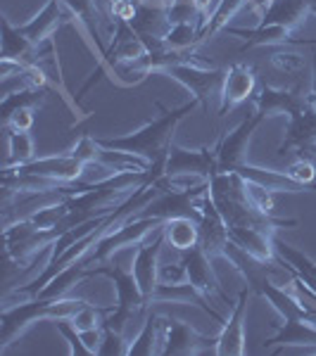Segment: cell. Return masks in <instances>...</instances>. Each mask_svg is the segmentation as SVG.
Returning a JSON list of instances; mask_svg holds the SVG:
<instances>
[{
  "label": "cell",
  "mask_w": 316,
  "mask_h": 356,
  "mask_svg": "<svg viewBox=\"0 0 316 356\" xmlns=\"http://www.w3.org/2000/svg\"><path fill=\"white\" fill-rule=\"evenodd\" d=\"M198 105V100L186 102L179 110H166L162 117L155 119L152 124L143 126L141 131L124 138H105V140H97L102 147H112V150H126V152H134L145 157L150 164L164 162L166 152H169L171 143H174V131L176 126L193 107Z\"/></svg>",
  "instance_id": "1"
},
{
  "label": "cell",
  "mask_w": 316,
  "mask_h": 356,
  "mask_svg": "<svg viewBox=\"0 0 316 356\" xmlns=\"http://www.w3.org/2000/svg\"><path fill=\"white\" fill-rule=\"evenodd\" d=\"M164 74H169V76L176 79L181 86H186V88L193 93V100H198L205 110H210V105L214 100H221L226 72L214 69V67H207L203 60H198V55L188 62L171 65Z\"/></svg>",
  "instance_id": "2"
},
{
  "label": "cell",
  "mask_w": 316,
  "mask_h": 356,
  "mask_svg": "<svg viewBox=\"0 0 316 356\" xmlns=\"http://www.w3.org/2000/svg\"><path fill=\"white\" fill-rule=\"evenodd\" d=\"M181 261L186 264L188 283H191L193 288L212 304V307H214V309H219V307L233 309L235 302L231 304L228 295L223 292L219 278H216V273H214V266H212V259L203 252V247L198 245V247H193V250L183 252Z\"/></svg>",
  "instance_id": "3"
},
{
  "label": "cell",
  "mask_w": 316,
  "mask_h": 356,
  "mask_svg": "<svg viewBox=\"0 0 316 356\" xmlns=\"http://www.w3.org/2000/svg\"><path fill=\"white\" fill-rule=\"evenodd\" d=\"M264 119L267 117L255 110V114L245 117L233 131H228V134L221 138L219 145H216V150H214L216 171H219V174H231V171L238 169L240 164H245V157H248V143H250L252 134H255V129L264 122Z\"/></svg>",
  "instance_id": "4"
},
{
  "label": "cell",
  "mask_w": 316,
  "mask_h": 356,
  "mask_svg": "<svg viewBox=\"0 0 316 356\" xmlns=\"http://www.w3.org/2000/svg\"><path fill=\"white\" fill-rule=\"evenodd\" d=\"M166 245L164 240V231L162 226L155 228V231L138 245V252H136V259L131 264V271H134V278L141 288L143 297H145L148 304H152V295L159 285V252L162 247Z\"/></svg>",
  "instance_id": "5"
},
{
  "label": "cell",
  "mask_w": 316,
  "mask_h": 356,
  "mask_svg": "<svg viewBox=\"0 0 316 356\" xmlns=\"http://www.w3.org/2000/svg\"><path fill=\"white\" fill-rule=\"evenodd\" d=\"M276 154L278 157L292 154L295 159H312V162H316V112L312 107L290 117V126Z\"/></svg>",
  "instance_id": "6"
},
{
  "label": "cell",
  "mask_w": 316,
  "mask_h": 356,
  "mask_svg": "<svg viewBox=\"0 0 316 356\" xmlns=\"http://www.w3.org/2000/svg\"><path fill=\"white\" fill-rule=\"evenodd\" d=\"M200 247L210 259L226 257V250L231 247V235H228L226 221L221 219L219 209L212 202V197L203 204V219H200Z\"/></svg>",
  "instance_id": "7"
},
{
  "label": "cell",
  "mask_w": 316,
  "mask_h": 356,
  "mask_svg": "<svg viewBox=\"0 0 316 356\" xmlns=\"http://www.w3.org/2000/svg\"><path fill=\"white\" fill-rule=\"evenodd\" d=\"M176 174H193V176H203L212 178L216 174V157L210 150H183V147L171 143L169 152H166V162H164V176H176Z\"/></svg>",
  "instance_id": "8"
},
{
  "label": "cell",
  "mask_w": 316,
  "mask_h": 356,
  "mask_svg": "<svg viewBox=\"0 0 316 356\" xmlns=\"http://www.w3.org/2000/svg\"><path fill=\"white\" fill-rule=\"evenodd\" d=\"M216 337H207L200 335L198 330H193L186 321L171 318V328H169V337H166V347H164V356L176 354V356H188V354H216Z\"/></svg>",
  "instance_id": "9"
},
{
  "label": "cell",
  "mask_w": 316,
  "mask_h": 356,
  "mask_svg": "<svg viewBox=\"0 0 316 356\" xmlns=\"http://www.w3.org/2000/svg\"><path fill=\"white\" fill-rule=\"evenodd\" d=\"M67 22H74V15L69 13V8L62 0H48V5L33 17L31 22L19 26V31L31 41L33 45H41L53 38V33Z\"/></svg>",
  "instance_id": "10"
},
{
  "label": "cell",
  "mask_w": 316,
  "mask_h": 356,
  "mask_svg": "<svg viewBox=\"0 0 316 356\" xmlns=\"http://www.w3.org/2000/svg\"><path fill=\"white\" fill-rule=\"evenodd\" d=\"M250 290H243L235 300L231 316L221 325L219 340H216V354L219 356H240L245 354V309H248Z\"/></svg>",
  "instance_id": "11"
},
{
  "label": "cell",
  "mask_w": 316,
  "mask_h": 356,
  "mask_svg": "<svg viewBox=\"0 0 316 356\" xmlns=\"http://www.w3.org/2000/svg\"><path fill=\"white\" fill-rule=\"evenodd\" d=\"M84 162H79L72 154H55V157H41V159H31L29 164L15 166L10 171H17V174H36V176H48L55 178V181H65V183H74L81 181L84 176Z\"/></svg>",
  "instance_id": "12"
},
{
  "label": "cell",
  "mask_w": 316,
  "mask_h": 356,
  "mask_svg": "<svg viewBox=\"0 0 316 356\" xmlns=\"http://www.w3.org/2000/svg\"><path fill=\"white\" fill-rule=\"evenodd\" d=\"M255 110L262 112L264 117L274 114H288L295 117L304 110H309V95H300L297 90H283V88H262L260 93L252 97Z\"/></svg>",
  "instance_id": "13"
},
{
  "label": "cell",
  "mask_w": 316,
  "mask_h": 356,
  "mask_svg": "<svg viewBox=\"0 0 316 356\" xmlns=\"http://www.w3.org/2000/svg\"><path fill=\"white\" fill-rule=\"evenodd\" d=\"M257 88V76L255 69L238 62L226 72V79H223V93L219 100V114H226L228 110H233L235 105L245 102L248 97L255 95Z\"/></svg>",
  "instance_id": "14"
},
{
  "label": "cell",
  "mask_w": 316,
  "mask_h": 356,
  "mask_svg": "<svg viewBox=\"0 0 316 356\" xmlns=\"http://www.w3.org/2000/svg\"><path fill=\"white\" fill-rule=\"evenodd\" d=\"M228 235H231V243L252 259L262 264L278 261L274 247V233L260 231V228H228Z\"/></svg>",
  "instance_id": "15"
},
{
  "label": "cell",
  "mask_w": 316,
  "mask_h": 356,
  "mask_svg": "<svg viewBox=\"0 0 316 356\" xmlns=\"http://www.w3.org/2000/svg\"><path fill=\"white\" fill-rule=\"evenodd\" d=\"M164 240L171 250L176 252H188L193 247L200 245V221L191 219V216H174L162 223Z\"/></svg>",
  "instance_id": "16"
},
{
  "label": "cell",
  "mask_w": 316,
  "mask_h": 356,
  "mask_svg": "<svg viewBox=\"0 0 316 356\" xmlns=\"http://www.w3.org/2000/svg\"><path fill=\"white\" fill-rule=\"evenodd\" d=\"M307 15H309L307 0H271L267 13L262 15L260 24H278V26L295 29L302 24Z\"/></svg>",
  "instance_id": "17"
},
{
  "label": "cell",
  "mask_w": 316,
  "mask_h": 356,
  "mask_svg": "<svg viewBox=\"0 0 316 356\" xmlns=\"http://www.w3.org/2000/svg\"><path fill=\"white\" fill-rule=\"evenodd\" d=\"M240 176L250 178V181L260 183V186H264L267 191L271 193H304L307 188L300 186V183H295L292 178L285 174V171H271V169H260V166H252V164H240L238 169Z\"/></svg>",
  "instance_id": "18"
},
{
  "label": "cell",
  "mask_w": 316,
  "mask_h": 356,
  "mask_svg": "<svg viewBox=\"0 0 316 356\" xmlns=\"http://www.w3.org/2000/svg\"><path fill=\"white\" fill-rule=\"evenodd\" d=\"M233 36H243L245 45L240 50H250V48H260V45H285L292 41V29L288 26H278V24H260L252 31L245 29H228Z\"/></svg>",
  "instance_id": "19"
},
{
  "label": "cell",
  "mask_w": 316,
  "mask_h": 356,
  "mask_svg": "<svg viewBox=\"0 0 316 356\" xmlns=\"http://www.w3.org/2000/svg\"><path fill=\"white\" fill-rule=\"evenodd\" d=\"M33 53H36V45L19 31V26L15 29L8 19H3V57L31 65Z\"/></svg>",
  "instance_id": "20"
},
{
  "label": "cell",
  "mask_w": 316,
  "mask_h": 356,
  "mask_svg": "<svg viewBox=\"0 0 316 356\" xmlns=\"http://www.w3.org/2000/svg\"><path fill=\"white\" fill-rule=\"evenodd\" d=\"M31 159H36V152H33V138L29 136V131H8V159H5V169L29 164Z\"/></svg>",
  "instance_id": "21"
},
{
  "label": "cell",
  "mask_w": 316,
  "mask_h": 356,
  "mask_svg": "<svg viewBox=\"0 0 316 356\" xmlns=\"http://www.w3.org/2000/svg\"><path fill=\"white\" fill-rule=\"evenodd\" d=\"M248 5H250V0H219L214 13L210 17V22H207L205 31H203V41H207L210 36H214V33H219L221 29H226L228 22H231L240 10L248 8Z\"/></svg>",
  "instance_id": "22"
},
{
  "label": "cell",
  "mask_w": 316,
  "mask_h": 356,
  "mask_svg": "<svg viewBox=\"0 0 316 356\" xmlns=\"http://www.w3.org/2000/svg\"><path fill=\"white\" fill-rule=\"evenodd\" d=\"M62 3L69 8V13L74 15V22H79L88 36L97 43V15H100V8H97V0H62Z\"/></svg>",
  "instance_id": "23"
},
{
  "label": "cell",
  "mask_w": 316,
  "mask_h": 356,
  "mask_svg": "<svg viewBox=\"0 0 316 356\" xmlns=\"http://www.w3.org/2000/svg\"><path fill=\"white\" fill-rule=\"evenodd\" d=\"M157 354V316L150 314L143 323L141 332L129 347V356H152Z\"/></svg>",
  "instance_id": "24"
},
{
  "label": "cell",
  "mask_w": 316,
  "mask_h": 356,
  "mask_svg": "<svg viewBox=\"0 0 316 356\" xmlns=\"http://www.w3.org/2000/svg\"><path fill=\"white\" fill-rule=\"evenodd\" d=\"M235 174H238V171H235ZM240 186H243L245 200H248L257 211H262V214H267V216H274V193L271 191H267L264 186L250 181V178H245V176H240Z\"/></svg>",
  "instance_id": "25"
},
{
  "label": "cell",
  "mask_w": 316,
  "mask_h": 356,
  "mask_svg": "<svg viewBox=\"0 0 316 356\" xmlns=\"http://www.w3.org/2000/svg\"><path fill=\"white\" fill-rule=\"evenodd\" d=\"M33 112H36V107H31V105L13 107V110H10L8 114H3L5 131H31Z\"/></svg>",
  "instance_id": "26"
},
{
  "label": "cell",
  "mask_w": 316,
  "mask_h": 356,
  "mask_svg": "<svg viewBox=\"0 0 316 356\" xmlns=\"http://www.w3.org/2000/svg\"><path fill=\"white\" fill-rule=\"evenodd\" d=\"M285 174H288L295 183H300V186H304L309 191L316 181V164L312 162V159H292V162L288 164V169H285Z\"/></svg>",
  "instance_id": "27"
},
{
  "label": "cell",
  "mask_w": 316,
  "mask_h": 356,
  "mask_svg": "<svg viewBox=\"0 0 316 356\" xmlns=\"http://www.w3.org/2000/svg\"><path fill=\"white\" fill-rule=\"evenodd\" d=\"M269 60H271V65L276 69H281V72H285V74H300L304 72V65H307L304 55L295 53V50H276Z\"/></svg>",
  "instance_id": "28"
},
{
  "label": "cell",
  "mask_w": 316,
  "mask_h": 356,
  "mask_svg": "<svg viewBox=\"0 0 316 356\" xmlns=\"http://www.w3.org/2000/svg\"><path fill=\"white\" fill-rule=\"evenodd\" d=\"M129 347L131 342L126 340L124 332L110 328L105 325V337H102V344H100V354H117V356H129Z\"/></svg>",
  "instance_id": "29"
},
{
  "label": "cell",
  "mask_w": 316,
  "mask_h": 356,
  "mask_svg": "<svg viewBox=\"0 0 316 356\" xmlns=\"http://www.w3.org/2000/svg\"><path fill=\"white\" fill-rule=\"evenodd\" d=\"M159 283L162 285H181V283H188V271H186V264L183 261H176V264H162L159 261Z\"/></svg>",
  "instance_id": "30"
},
{
  "label": "cell",
  "mask_w": 316,
  "mask_h": 356,
  "mask_svg": "<svg viewBox=\"0 0 316 356\" xmlns=\"http://www.w3.org/2000/svg\"><path fill=\"white\" fill-rule=\"evenodd\" d=\"M55 323H57V330H60L62 335H65V340L69 342V352L77 354V356H90L88 347H86L81 340V332L74 328L69 321H55Z\"/></svg>",
  "instance_id": "31"
},
{
  "label": "cell",
  "mask_w": 316,
  "mask_h": 356,
  "mask_svg": "<svg viewBox=\"0 0 316 356\" xmlns=\"http://www.w3.org/2000/svg\"><path fill=\"white\" fill-rule=\"evenodd\" d=\"M97 150H100V143L93 140V138H88V136H84L81 140L74 145V150L69 152L72 157H77L79 162H95L97 159Z\"/></svg>",
  "instance_id": "32"
},
{
  "label": "cell",
  "mask_w": 316,
  "mask_h": 356,
  "mask_svg": "<svg viewBox=\"0 0 316 356\" xmlns=\"http://www.w3.org/2000/svg\"><path fill=\"white\" fill-rule=\"evenodd\" d=\"M198 3V8H200V13H203V19H205V26H207V22H210V17L212 13H214V0H195Z\"/></svg>",
  "instance_id": "33"
},
{
  "label": "cell",
  "mask_w": 316,
  "mask_h": 356,
  "mask_svg": "<svg viewBox=\"0 0 316 356\" xmlns=\"http://www.w3.org/2000/svg\"><path fill=\"white\" fill-rule=\"evenodd\" d=\"M312 67H314V83H312V95H309V105L316 112V53H312Z\"/></svg>",
  "instance_id": "34"
},
{
  "label": "cell",
  "mask_w": 316,
  "mask_h": 356,
  "mask_svg": "<svg viewBox=\"0 0 316 356\" xmlns=\"http://www.w3.org/2000/svg\"><path fill=\"white\" fill-rule=\"evenodd\" d=\"M290 43H304V45H316V41H312V38H292Z\"/></svg>",
  "instance_id": "35"
},
{
  "label": "cell",
  "mask_w": 316,
  "mask_h": 356,
  "mask_svg": "<svg viewBox=\"0 0 316 356\" xmlns=\"http://www.w3.org/2000/svg\"><path fill=\"white\" fill-rule=\"evenodd\" d=\"M309 3V15H316V0H307Z\"/></svg>",
  "instance_id": "36"
}]
</instances>
